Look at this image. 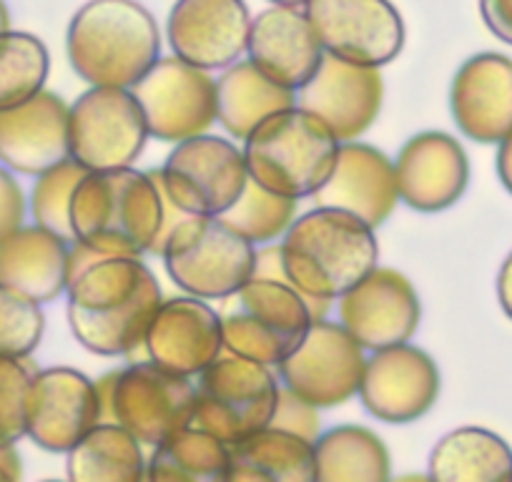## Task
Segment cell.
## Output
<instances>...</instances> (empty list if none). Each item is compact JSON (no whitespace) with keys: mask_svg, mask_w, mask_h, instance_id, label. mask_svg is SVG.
<instances>
[{"mask_svg":"<svg viewBox=\"0 0 512 482\" xmlns=\"http://www.w3.org/2000/svg\"><path fill=\"white\" fill-rule=\"evenodd\" d=\"M66 317L83 349L98 357L144 352L149 324L164 292L144 257L98 254L68 277Z\"/></svg>","mask_w":512,"mask_h":482,"instance_id":"6da1fadb","label":"cell"},{"mask_svg":"<svg viewBox=\"0 0 512 482\" xmlns=\"http://www.w3.org/2000/svg\"><path fill=\"white\" fill-rule=\"evenodd\" d=\"M284 277L324 314L379 264L377 229L329 206L297 214L279 239Z\"/></svg>","mask_w":512,"mask_h":482,"instance_id":"7a4b0ae2","label":"cell"},{"mask_svg":"<svg viewBox=\"0 0 512 482\" xmlns=\"http://www.w3.org/2000/svg\"><path fill=\"white\" fill-rule=\"evenodd\" d=\"M164 214L166 194L159 176L136 166L86 171L71 201L76 239L101 254H156Z\"/></svg>","mask_w":512,"mask_h":482,"instance_id":"3957f363","label":"cell"},{"mask_svg":"<svg viewBox=\"0 0 512 482\" xmlns=\"http://www.w3.org/2000/svg\"><path fill=\"white\" fill-rule=\"evenodd\" d=\"M66 56L88 86L134 88L161 58V31L139 0H88L73 13Z\"/></svg>","mask_w":512,"mask_h":482,"instance_id":"277c9868","label":"cell"},{"mask_svg":"<svg viewBox=\"0 0 512 482\" xmlns=\"http://www.w3.org/2000/svg\"><path fill=\"white\" fill-rule=\"evenodd\" d=\"M339 139L302 106H289L256 126L244 141L249 179L287 199H312L329 179Z\"/></svg>","mask_w":512,"mask_h":482,"instance_id":"5b68a950","label":"cell"},{"mask_svg":"<svg viewBox=\"0 0 512 482\" xmlns=\"http://www.w3.org/2000/svg\"><path fill=\"white\" fill-rule=\"evenodd\" d=\"M224 349L277 370L302 344L314 319L327 314L284 279L251 277L224 299Z\"/></svg>","mask_w":512,"mask_h":482,"instance_id":"8992f818","label":"cell"},{"mask_svg":"<svg viewBox=\"0 0 512 482\" xmlns=\"http://www.w3.org/2000/svg\"><path fill=\"white\" fill-rule=\"evenodd\" d=\"M159 257L181 292L224 302L254 277L256 247L221 216H186L166 236Z\"/></svg>","mask_w":512,"mask_h":482,"instance_id":"52a82bcc","label":"cell"},{"mask_svg":"<svg viewBox=\"0 0 512 482\" xmlns=\"http://www.w3.org/2000/svg\"><path fill=\"white\" fill-rule=\"evenodd\" d=\"M96 390L101 422H118L149 447L194 422V380L164 370L146 357L101 375Z\"/></svg>","mask_w":512,"mask_h":482,"instance_id":"ba28073f","label":"cell"},{"mask_svg":"<svg viewBox=\"0 0 512 482\" xmlns=\"http://www.w3.org/2000/svg\"><path fill=\"white\" fill-rule=\"evenodd\" d=\"M194 422L224 442H236L272 422L282 382L274 367L221 352L194 377Z\"/></svg>","mask_w":512,"mask_h":482,"instance_id":"9c48e42d","label":"cell"},{"mask_svg":"<svg viewBox=\"0 0 512 482\" xmlns=\"http://www.w3.org/2000/svg\"><path fill=\"white\" fill-rule=\"evenodd\" d=\"M149 139L131 88L88 86L68 108V154L86 171L134 166Z\"/></svg>","mask_w":512,"mask_h":482,"instance_id":"30bf717a","label":"cell"},{"mask_svg":"<svg viewBox=\"0 0 512 482\" xmlns=\"http://www.w3.org/2000/svg\"><path fill=\"white\" fill-rule=\"evenodd\" d=\"M156 176L186 216H221L244 191L249 169L234 139L199 134L174 144Z\"/></svg>","mask_w":512,"mask_h":482,"instance_id":"8fae6325","label":"cell"},{"mask_svg":"<svg viewBox=\"0 0 512 482\" xmlns=\"http://www.w3.org/2000/svg\"><path fill=\"white\" fill-rule=\"evenodd\" d=\"M131 91L151 139L179 144L191 136L209 134L211 126H216L214 73L191 66L174 53L161 56Z\"/></svg>","mask_w":512,"mask_h":482,"instance_id":"7c38bea8","label":"cell"},{"mask_svg":"<svg viewBox=\"0 0 512 482\" xmlns=\"http://www.w3.org/2000/svg\"><path fill=\"white\" fill-rule=\"evenodd\" d=\"M367 349L339 322L314 319L307 337L277 365L279 382L319 410H332L357 397Z\"/></svg>","mask_w":512,"mask_h":482,"instance_id":"4fadbf2b","label":"cell"},{"mask_svg":"<svg viewBox=\"0 0 512 482\" xmlns=\"http://www.w3.org/2000/svg\"><path fill=\"white\" fill-rule=\"evenodd\" d=\"M309 23L327 56L384 68L405 48V18L392 0H307Z\"/></svg>","mask_w":512,"mask_h":482,"instance_id":"5bb4252c","label":"cell"},{"mask_svg":"<svg viewBox=\"0 0 512 482\" xmlns=\"http://www.w3.org/2000/svg\"><path fill=\"white\" fill-rule=\"evenodd\" d=\"M442 375L432 354L412 342L367 354L359 402L384 425H410L422 420L440 400Z\"/></svg>","mask_w":512,"mask_h":482,"instance_id":"9a60e30c","label":"cell"},{"mask_svg":"<svg viewBox=\"0 0 512 482\" xmlns=\"http://www.w3.org/2000/svg\"><path fill=\"white\" fill-rule=\"evenodd\" d=\"M337 304V322L367 352L412 342L422 322V302L415 284L390 267H374L349 287Z\"/></svg>","mask_w":512,"mask_h":482,"instance_id":"2e32d148","label":"cell"},{"mask_svg":"<svg viewBox=\"0 0 512 482\" xmlns=\"http://www.w3.org/2000/svg\"><path fill=\"white\" fill-rule=\"evenodd\" d=\"M98 422L96 380L73 367H48L33 375L26 397V437L41 450L66 455Z\"/></svg>","mask_w":512,"mask_h":482,"instance_id":"e0dca14e","label":"cell"},{"mask_svg":"<svg viewBox=\"0 0 512 482\" xmlns=\"http://www.w3.org/2000/svg\"><path fill=\"white\" fill-rule=\"evenodd\" d=\"M382 101V68L347 63L327 53L317 73L297 91V106L324 121L339 144L362 139L377 124Z\"/></svg>","mask_w":512,"mask_h":482,"instance_id":"ac0fdd59","label":"cell"},{"mask_svg":"<svg viewBox=\"0 0 512 482\" xmlns=\"http://www.w3.org/2000/svg\"><path fill=\"white\" fill-rule=\"evenodd\" d=\"M392 161L400 204L420 214L452 209L470 186V156L447 131L410 136Z\"/></svg>","mask_w":512,"mask_h":482,"instance_id":"d6986e66","label":"cell"},{"mask_svg":"<svg viewBox=\"0 0 512 482\" xmlns=\"http://www.w3.org/2000/svg\"><path fill=\"white\" fill-rule=\"evenodd\" d=\"M251 18L246 0H176L166 18V41L191 66L224 71L246 56Z\"/></svg>","mask_w":512,"mask_h":482,"instance_id":"ffe728a7","label":"cell"},{"mask_svg":"<svg viewBox=\"0 0 512 482\" xmlns=\"http://www.w3.org/2000/svg\"><path fill=\"white\" fill-rule=\"evenodd\" d=\"M224 352L219 309L181 292L161 299L144 339V357L181 377H199Z\"/></svg>","mask_w":512,"mask_h":482,"instance_id":"44dd1931","label":"cell"},{"mask_svg":"<svg viewBox=\"0 0 512 482\" xmlns=\"http://www.w3.org/2000/svg\"><path fill=\"white\" fill-rule=\"evenodd\" d=\"M450 113L475 144L497 146L512 134V58L495 51L467 58L452 76Z\"/></svg>","mask_w":512,"mask_h":482,"instance_id":"7402d4cb","label":"cell"},{"mask_svg":"<svg viewBox=\"0 0 512 482\" xmlns=\"http://www.w3.org/2000/svg\"><path fill=\"white\" fill-rule=\"evenodd\" d=\"M312 201L314 206L349 211L372 229H379L400 204L395 161L359 139L342 141L332 174Z\"/></svg>","mask_w":512,"mask_h":482,"instance_id":"603a6c76","label":"cell"},{"mask_svg":"<svg viewBox=\"0 0 512 482\" xmlns=\"http://www.w3.org/2000/svg\"><path fill=\"white\" fill-rule=\"evenodd\" d=\"M246 58L274 83L299 91L322 66L324 51L304 8L269 6L251 18Z\"/></svg>","mask_w":512,"mask_h":482,"instance_id":"cb8c5ba5","label":"cell"},{"mask_svg":"<svg viewBox=\"0 0 512 482\" xmlns=\"http://www.w3.org/2000/svg\"><path fill=\"white\" fill-rule=\"evenodd\" d=\"M68 108L58 93L43 88L31 101L0 111V164L13 174L33 176L71 159Z\"/></svg>","mask_w":512,"mask_h":482,"instance_id":"d4e9b609","label":"cell"},{"mask_svg":"<svg viewBox=\"0 0 512 482\" xmlns=\"http://www.w3.org/2000/svg\"><path fill=\"white\" fill-rule=\"evenodd\" d=\"M71 241L38 224H23L0 241V284L38 304L66 294Z\"/></svg>","mask_w":512,"mask_h":482,"instance_id":"484cf974","label":"cell"},{"mask_svg":"<svg viewBox=\"0 0 512 482\" xmlns=\"http://www.w3.org/2000/svg\"><path fill=\"white\" fill-rule=\"evenodd\" d=\"M289 106H297V91L274 83L249 58H239L216 76V124L239 144L262 121Z\"/></svg>","mask_w":512,"mask_h":482,"instance_id":"4316f807","label":"cell"},{"mask_svg":"<svg viewBox=\"0 0 512 482\" xmlns=\"http://www.w3.org/2000/svg\"><path fill=\"white\" fill-rule=\"evenodd\" d=\"M229 482H314V442L262 427L229 445Z\"/></svg>","mask_w":512,"mask_h":482,"instance_id":"83f0119b","label":"cell"},{"mask_svg":"<svg viewBox=\"0 0 512 482\" xmlns=\"http://www.w3.org/2000/svg\"><path fill=\"white\" fill-rule=\"evenodd\" d=\"M432 482H512V447L477 425L457 427L437 440L427 460Z\"/></svg>","mask_w":512,"mask_h":482,"instance_id":"f1b7e54d","label":"cell"},{"mask_svg":"<svg viewBox=\"0 0 512 482\" xmlns=\"http://www.w3.org/2000/svg\"><path fill=\"white\" fill-rule=\"evenodd\" d=\"M392 477V457L382 437L362 425H337L314 440V480L384 482Z\"/></svg>","mask_w":512,"mask_h":482,"instance_id":"f546056e","label":"cell"},{"mask_svg":"<svg viewBox=\"0 0 512 482\" xmlns=\"http://www.w3.org/2000/svg\"><path fill=\"white\" fill-rule=\"evenodd\" d=\"M144 442L118 422H98L66 452V475L76 482L146 480Z\"/></svg>","mask_w":512,"mask_h":482,"instance_id":"4dcf8cb0","label":"cell"},{"mask_svg":"<svg viewBox=\"0 0 512 482\" xmlns=\"http://www.w3.org/2000/svg\"><path fill=\"white\" fill-rule=\"evenodd\" d=\"M151 482H229V442L186 425L154 445L146 462Z\"/></svg>","mask_w":512,"mask_h":482,"instance_id":"1f68e13d","label":"cell"},{"mask_svg":"<svg viewBox=\"0 0 512 482\" xmlns=\"http://www.w3.org/2000/svg\"><path fill=\"white\" fill-rule=\"evenodd\" d=\"M51 53L46 43L26 31L0 33V111L31 101L46 88Z\"/></svg>","mask_w":512,"mask_h":482,"instance_id":"d6a6232c","label":"cell"},{"mask_svg":"<svg viewBox=\"0 0 512 482\" xmlns=\"http://www.w3.org/2000/svg\"><path fill=\"white\" fill-rule=\"evenodd\" d=\"M297 206V199L274 194V191L264 189L262 184L249 179L239 199L221 214V219L231 229L239 231L246 241H251L254 247H264V244L282 239L284 231L297 219Z\"/></svg>","mask_w":512,"mask_h":482,"instance_id":"836d02e7","label":"cell"},{"mask_svg":"<svg viewBox=\"0 0 512 482\" xmlns=\"http://www.w3.org/2000/svg\"><path fill=\"white\" fill-rule=\"evenodd\" d=\"M83 176H86V169L73 159L61 161V164L38 174L31 196H28V211L33 216V224L43 226V229L53 231L68 241H76L71 201Z\"/></svg>","mask_w":512,"mask_h":482,"instance_id":"e575fe53","label":"cell"},{"mask_svg":"<svg viewBox=\"0 0 512 482\" xmlns=\"http://www.w3.org/2000/svg\"><path fill=\"white\" fill-rule=\"evenodd\" d=\"M46 332L43 304L0 284V357H31Z\"/></svg>","mask_w":512,"mask_h":482,"instance_id":"d590c367","label":"cell"},{"mask_svg":"<svg viewBox=\"0 0 512 482\" xmlns=\"http://www.w3.org/2000/svg\"><path fill=\"white\" fill-rule=\"evenodd\" d=\"M36 372L31 357H0V447L26 437V397Z\"/></svg>","mask_w":512,"mask_h":482,"instance_id":"8d00e7d4","label":"cell"},{"mask_svg":"<svg viewBox=\"0 0 512 482\" xmlns=\"http://www.w3.org/2000/svg\"><path fill=\"white\" fill-rule=\"evenodd\" d=\"M272 427H279V430L294 432V435L304 437V440L314 442L322 432V420H319V407L309 405L304 397L294 395L292 390L282 385L277 400V410H274Z\"/></svg>","mask_w":512,"mask_h":482,"instance_id":"74e56055","label":"cell"},{"mask_svg":"<svg viewBox=\"0 0 512 482\" xmlns=\"http://www.w3.org/2000/svg\"><path fill=\"white\" fill-rule=\"evenodd\" d=\"M28 199L18 184L16 174L0 164V241L26 224Z\"/></svg>","mask_w":512,"mask_h":482,"instance_id":"f35d334b","label":"cell"},{"mask_svg":"<svg viewBox=\"0 0 512 482\" xmlns=\"http://www.w3.org/2000/svg\"><path fill=\"white\" fill-rule=\"evenodd\" d=\"M477 6L487 31L512 46V0H477Z\"/></svg>","mask_w":512,"mask_h":482,"instance_id":"ab89813d","label":"cell"},{"mask_svg":"<svg viewBox=\"0 0 512 482\" xmlns=\"http://www.w3.org/2000/svg\"><path fill=\"white\" fill-rule=\"evenodd\" d=\"M497 302H500V309L505 312L507 319H512V252L507 254L505 262L500 264V272H497L495 282Z\"/></svg>","mask_w":512,"mask_h":482,"instance_id":"60d3db41","label":"cell"},{"mask_svg":"<svg viewBox=\"0 0 512 482\" xmlns=\"http://www.w3.org/2000/svg\"><path fill=\"white\" fill-rule=\"evenodd\" d=\"M495 169H497V179H500V184L505 186L507 194L512 196V134H507L505 139L497 144Z\"/></svg>","mask_w":512,"mask_h":482,"instance_id":"b9f144b4","label":"cell"},{"mask_svg":"<svg viewBox=\"0 0 512 482\" xmlns=\"http://www.w3.org/2000/svg\"><path fill=\"white\" fill-rule=\"evenodd\" d=\"M23 477V460L16 447H0V482H13Z\"/></svg>","mask_w":512,"mask_h":482,"instance_id":"7bdbcfd3","label":"cell"},{"mask_svg":"<svg viewBox=\"0 0 512 482\" xmlns=\"http://www.w3.org/2000/svg\"><path fill=\"white\" fill-rule=\"evenodd\" d=\"M11 31V11H8L6 0H0V33Z\"/></svg>","mask_w":512,"mask_h":482,"instance_id":"ee69618b","label":"cell"},{"mask_svg":"<svg viewBox=\"0 0 512 482\" xmlns=\"http://www.w3.org/2000/svg\"><path fill=\"white\" fill-rule=\"evenodd\" d=\"M272 6H294V8H304L307 0H269Z\"/></svg>","mask_w":512,"mask_h":482,"instance_id":"f6af8a7d","label":"cell"}]
</instances>
